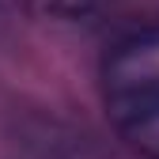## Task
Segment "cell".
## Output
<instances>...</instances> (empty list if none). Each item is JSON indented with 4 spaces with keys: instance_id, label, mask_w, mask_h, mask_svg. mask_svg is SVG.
<instances>
[{
    "instance_id": "cell-1",
    "label": "cell",
    "mask_w": 159,
    "mask_h": 159,
    "mask_svg": "<svg viewBox=\"0 0 159 159\" xmlns=\"http://www.w3.org/2000/svg\"><path fill=\"white\" fill-rule=\"evenodd\" d=\"M106 110L129 148L159 159V30L136 34L110 53Z\"/></svg>"
}]
</instances>
